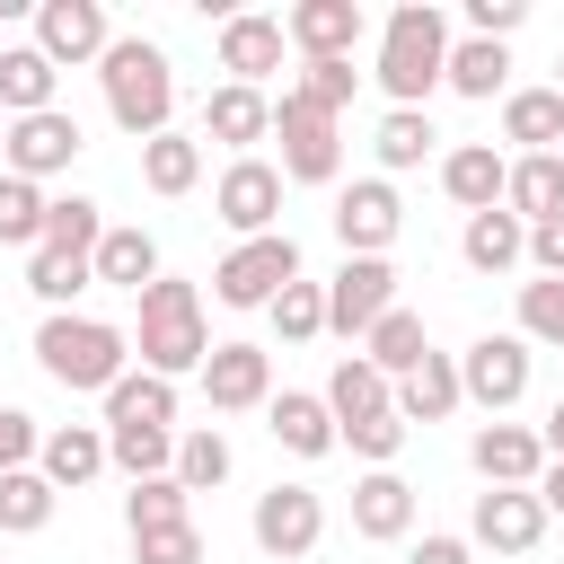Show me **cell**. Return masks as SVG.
<instances>
[{
	"label": "cell",
	"mask_w": 564,
	"mask_h": 564,
	"mask_svg": "<svg viewBox=\"0 0 564 564\" xmlns=\"http://www.w3.org/2000/svg\"><path fill=\"white\" fill-rule=\"evenodd\" d=\"M449 18L432 9V0H397L388 9V26H379V88H388V106H414V115H432V88L449 79Z\"/></svg>",
	"instance_id": "obj_1"
},
{
	"label": "cell",
	"mask_w": 564,
	"mask_h": 564,
	"mask_svg": "<svg viewBox=\"0 0 564 564\" xmlns=\"http://www.w3.org/2000/svg\"><path fill=\"white\" fill-rule=\"evenodd\" d=\"M97 79H106V115H115V132H132V141L176 132V62H167V44H150V35H115L106 62H97Z\"/></svg>",
	"instance_id": "obj_2"
},
{
	"label": "cell",
	"mask_w": 564,
	"mask_h": 564,
	"mask_svg": "<svg viewBox=\"0 0 564 564\" xmlns=\"http://www.w3.org/2000/svg\"><path fill=\"white\" fill-rule=\"evenodd\" d=\"M35 370L70 397H106L123 370H132V335L115 317H88V308H62L35 326Z\"/></svg>",
	"instance_id": "obj_3"
},
{
	"label": "cell",
	"mask_w": 564,
	"mask_h": 564,
	"mask_svg": "<svg viewBox=\"0 0 564 564\" xmlns=\"http://www.w3.org/2000/svg\"><path fill=\"white\" fill-rule=\"evenodd\" d=\"M132 352H141V370H159V379H203V361H212V326H203V291H194L185 273H159V282L141 291Z\"/></svg>",
	"instance_id": "obj_4"
},
{
	"label": "cell",
	"mask_w": 564,
	"mask_h": 564,
	"mask_svg": "<svg viewBox=\"0 0 564 564\" xmlns=\"http://www.w3.org/2000/svg\"><path fill=\"white\" fill-rule=\"evenodd\" d=\"M273 141H282V176L291 185H344V123L326 106H308L300 88L273 97Z\"/></svg>",
	"instance_id": "obj_5"
},
{
	"label": "cell",
	"mask_w": 564,
	"mask_h": 564,
	"mask_svg": "<svg viewBox=\"0 0 564 564\" xmlns=\"http://www.w3.org/2000/svg\"><path fill=\"white\" fill-rule=\"evenodd\" d=\"M291 282H300V238L273 229V238H238V247L220 256L212 300H220V308H273Z\"/></svg>",
	"instance_id": "obj_6"
},
{
	"label": "cell",
	"mask_w": 564,
	"mask_h": 564,
	"mask_svg": "<svg viewBox=\"0 0 564 564\" xmlns=\"http://www.w3.org/2000/svg\"><path fill=\"white\" fill-rule=\"evenodd\" d=\"M79 150H88L79 115H70V106H44V115H18V123H9V141H0V176L44 185V176H62Z\"/></svg>",
	"instance_id": "obj_7"
},
{
	"label": "cell",
	"mask_w": 564,
	"mask_h": 564,
	"mask_svg": "<svg viewBox=\"0 0 564 564\" xmlns=\"http://www.w3.org/2000/svg\"><path fill=\"white\" fill-rule=\"evenodd\" d=\"M247 538H256L273 564H300V555H317V538H326V502H317L308 485H264L256 511H247Z\"/></svg>",
	"instance_id": "obj_8"
},
{
	"label": "cell",
	"mask_w": 564,
	"mask_h": 564,
	"mask_svg": "<svg viewBox=\"0 0 564 564\" xmlns=\"http://www.w3.org/2000/svg\"><path fill=\"white\" fill-rule=\"evenodd\" d=\"M26 44H35L53 70H88V62H106V44H115V18H106V0H44Z\"/></svg>",
	"instance_id": "obj_9"
},
{
	"label": "cell",
	"mask_w": 564,
	"mask_h": 564,
	"mask_svg": "<svg viewBox=\"0 0 564 564\" xmlns=\"http://www.w3.org/2000/svg\"><path fill=\"white\" fill-rule=\"evenodd\" d=\"M397 308V264L388 256H344L326 273V335H370Z\"/></svg>",
	"instance_id": "obj_10"
},
{
	"label": "cell",
	"mask_w": 564,
	"mask_h": 564,
	"mask_svg": "<svg viewBox=\"0 0 564 564\" xmlns=\"http://www.w3.org/2000/svg\"><path fill=\"white\" fill-rule=\"evenodd\" d=\"M529 361H538V352H529L520 335H476V344L458 352V388H467V405H485V414L502 423V414L529 397Z\"/></svg>",
	"instance_id": "obj_11"
},
{
	"label": "cell",
	"mask_w": 564,
	"mask_h": 564,
	"mask_svg": "<svg viewBox=\"0 0 564 564\" xmlns=\"http://www.w3.org/2000/svg\"><path fill=\"white\" fill-rule=\"evenodd\" d=\"M282 185H291V176H282L273 159H229L220 185H212V212H220L238 238H273V229H282Z\"/></svg>",
	"instance_id": "obj_12"
},
{
	"label": "cell",
	"mask_w": 564,
	"mask_h": 564,
	"mask_svg": "<svg viewBox=\"0 0 564 564\" xmlns=\"http://www.w3.org/2000/svg\"><path fill=\"white\" fill-rule=\"evenodd\" d=\"M335 238H344V256H388L397 247V229H405V203H397V185L388 176H352V185H335Z\"/></svg>",
	"instance_id": "obj_13"
},
{
	"label": "cell",
	"mask_w": 564,
	"mask_h": 564,
	"mask_svg": "<svg viewBox=\"0 0 564 564\" xmlns=\"http://www.w3.org/2000/svg\"><path fill=\"white\" fill-rule=\"evenodd\" d=\"M546 538V502H538V485H485L476 494V511H467V546H485V555H529Z\"/></svg>",
	"instance_id": "obj_14"
},
{
	"label": "cell",
	"mask_w": 564,
	"mask_h": 564,
	"mask_svg": "<svg viewBox=\"0 0 564 564\" xmlns=\"http://www.w3.org/2000/svg\"><path fill=\"white\" fill-rule=\"evenodd\" d=\"M361 26H370L361 0H291V9H282V35H291L300 62H352Z\"/></svg>",
	"instance_id": "obj_15"
},
{
	"label": "cell",
	"mask_w": 564,
	"mask_h": 564,
	"mask_svg": "<svg viewBox=\"0 0 564 564\" xmlns=\"http://www.w3.org/2000/svg\"><path fill=\"white\" fill-rule=\"evenodd\" d=\"M203 397H212V414H256V405H273V352H264V344H212Z\"/></svg>",
	"instance_id": "obj_16"
},
{
	"label": "cell",
	"mask_w": 564,
	"mask_h": 564,
	"mask_svg": "<svg viewBox=\"0 0 564 564\" xmlns=\"http://www.w3.org/2000/svg\"><path fill=\"white\" fill-rule=\"evenodd\" d=\"M282 53H291L282 18H264V9H229V18H220V70H229L238 88H264V79L282 70Z\"/></svg>",
	"instance_id": "obj_17"
},
{
	"label": "cell",
	"mask_w": 564,
	"mask_h": 564,
	"mask_svg": "<svg viewBox=\"0 0 564 564\" xmlns=\"http://www.w3.org/2000/svg\"><path fill=\"white\" fill-rule=\"evenodd\" d=\"M467 467H476L485 485H538V476H546V441H538L529 423H476V432H467Z\"/></svg>",
	"instance_id": "obj_18"
},
{
	"label": "cell",
	"mask_w": 564,
	"mask_h": 564,
	"mask_svg": "<svg viewBox=\"0 0 564 564\" xmlns=\"http://www.w3.org/2000/svg\"><path fill=\"white\" fill-rule=\"evenodd\" d=\"M203 141H220V150L256 159V141H273V97H264V88H238V79H220V88L203 97Z\"/></svg>",
	"instance_id": "obj_19"
},
{
	"label": "cell",
	"mask_w": 564,
	"mask_h": 564,
	"mask_svg": "<svg viewBox=\"0 0 564 564\" xmlns=\"http://www.w3.org/2000/svg\"><path fill=\"white\" fill-rule=\"evenodd\" d=\"M264 432H273L291 458H326V449H344V432H335V414H326V397H317V388H273Z\"/></svg>",
	"instance_id": "obj_20"
},
{
	"label": "cell",
	"mask_w": 564,
	"mask_h": 564,
	"mask_svg": "<svg viewBox=\"0 0 564 564\" xmlns=\"http://www.w3.org/2000/svg\"><path fill=\"white\" fill-rule=\"evenodd\" d=\"M35 467H44V485L53 494H79V485H97L115 458H106V423H53L44 432V449H35Z\"/></svg>",
	"instance_id": "obj_21"
},
{
	"label": "cell",
	"mask_w": 564,
	"mask_h": 564,
	"mask_svg": "<svg viewBox=\"0 0 564 564\" xmlns=\"http://www.w3.org/2000/svg\"><path fill=\"white\" fill-rule=\"evenodd\" d=\"M352 538H370V546L414 538V485H405L397 467H370V476L352 485Z\"/></svg>",
	"instance_id": "obj_22"
},
{
	"label": "cell",
	"mask_w": 564,
	"mask_h": 564,
	"mask_svg": "<svg viewBox=\"0 0 564 564\" xmlns=\"http://www.w3.org/2000/svg\"><path fill=\"white\" fill-rule=\"evenodd\" d=\"M502 185H511V159H502L494 141H458V150H441V194H449L458 212H494Z\"/></svg>",
	"instance_id": "obj_23"
},
{
	"label": "cell",
	"mask_w": 564,
	"mask_h": 564,
	"mask_svg": "<svg viewBox=\"0 0 564 564\" xmlns=\"http://www.w3.org/2000/svg\"><path fill=\"white\" fill-rule=\"evenodd\" d=\"M317 397H326L335 432H352V423H370V414H397V379H388L379 361H361V352H344V361H335V379H326Z\"/></svg>",
	"instance_id": "obj_24"
},
{
	"label": "cell",
	"mask_w": 564,
	"mask_h": 564,
	"mask_svg": "<svg viewBox=\"0 0 564 564\" xmlns=\"http://www.w3.org/2000/svg\"><path fill=\"white\" fill-rule=\"evenodd\" d=\"M467 405V388H458V352H423L405 379H397V414H405V432L414 423H449Z\"/></svg>",
	"instance_id": "obj_25"
},
{
	"label": "cell",
	"mask_w": 564,
	"mask_h": 564,
	"mask_svg": "<svg viewBox=\"0 0 564 564\" xmlns=\"http://www.w3.org/2000/svg\"><path fill=\"white\" fill-rule=\"evenodd\" d=\"M458 256H467V273H511V264H529V220L520 212H467V229H458Z\"/></svg>",
	"instance_id": "obj_26"
},
{
	"label": "cell",
	"mask_w": 564,
	"mask_h": 564,
	"mask_svg": "<svg viewBox=\"0 0 564 564\" xmlns=\"http://www.w3.org/2000/svg\"><path fill=\"white\" fill-rule=\"evenodd\" d=\"M176 432V379H159V370H123L115 388H106V432Z\"/></svg>",
	"instance_id": "obj_27"
},
{
	"label": "cell",
	"mask_w": 564,
	"mask_h": 564,
	"mask_svg": "<svg viewBox=\"0 0 564 564\" xmlns=\"http://www.w3.org/2000/svg\"><path fill=\"white\" fill-rule=\"evenodd\" d=\"M88 264H97V282H115V291H132V300H141V291H150L159 273H167V264H159V238H150L141 220H123V229H106Z\"/></svg>",
	"instance_id": "obj_28"
},
{
	"label": "cell",
	"mask_w": 564,
	"mask_h": 564,
	"mask_svg": "<svg viewBox=\"0 0 564 564\" xmlns=\"http://www.w3.org/2000/svg\"><path fill=\"white\" fill-rule=\"evenodd\" d=\"M141 185H150L159 203H185V194L203 185V132H159V141H141Z\"/></svg>",
	"instance_id": "obj_29"
},
{
	"label": "cell",
	"mask_w": 564,
	"mask_h": 564,
	"mask_svg": "<svg viewBox=\"0 0 564 564\" xmlns=\"http://www.w3.org/2000/svg\"><path fill=\"white\" fill-rule=\"evenodd\" d=\"M441 88H458V97H476V106H494V97H511V44H485V35H458L449 44V79Z\"/></svg>",
	"instance_id": "obj_30"
},
{
	"label": "cell",
	"mask_w": 564,
	"mask_h": 564,
	"mask_svg": "<svg viewBox=\"0 0 564 564\" xmlns=\"http://www.w3.org/2000/svg\"><path fill=\"white\" fill-rule=\"evenodd\" d=\"M502 141H520V159L564 150V97L555 88H511L502 97Z\"/></svg>",
	"instance_id": "obj_31"
},
{
	"label": "cell",
	"mask_w": 564,
	"mask_h": 564,
	"mask_svg": "<svg viewBox=\"0 0 564 564\" xmlns=\"http://www.w3.org/2000/svg\"><path fill=\"white\" fill-rule=\"evenodd\" d=\"M502 212H520L529 229L564 212V150H538V159H511V185H502Z\"/></svg>",
	"instance_id": "obj_32"
},
{
	"label": "cell",
	"mask_w": 564,
	"mask_h": 564,
	"mask_svg": "<svg viewBox=\"0 0 564 564\" xmlns=\"http://www.w3.org/2000/svg\"><path fill=\"white\" fill-rule=\"evenodd\" d=\"M53 88H62V70H53L35 44H9V53H0V115H9V123H18V115H44V106H62Z\"/></svg>",
	"instance_id": "obj_33"
},
{
	"label": "cell",
	"mask_w": 564,
	"mask_h": 564,
	"mask_svg": "<svg viewBox=\"0 0 564 564\" xmlns=\"http://www.w3.org/2000/svg\"><path fill=\"white\" fill-rule=\"evenodd\" d=\"M370 150H379V176H405V167H423V159L441 150V132H432V115L388 106V115H379V132H370Z\"/></svg>",
	"instance_id": "obj_34"
},
{
	"label": "cell",
	"mask_w": 564,
	"mask_h": 564,
	"mask_svg": "<svg viewBox=\"0 0 564 564\" xmlns=\"http://www.w3.org/2000/svg\"><path fill=\"white\" fill-rule=\"evenodd\" d=\"M97 282V264L88 256H53V247H35L26 256V291L44 300V317H62V308H79V291Z\"/></svg>",
	"instance_id": "obj_35"
},
{
	"label": "cell",
	"mask_w": 564,
	"mask_h": 564,
	"mask_svg": "<svg viewBox=\"0 0 564 564\" xmlns=\"http://www.w3.org/2000/svg\"><path fill=\"white\" fill-rule=\"evenodd\" d=\"M423 352H432V335H423V317H414V308H388V317L361 335V361H379L388 379H405Z\"/></svg>",
	"instance_id": "obj_36"
},
{
	"label": "cell",
	"mask_w": 564,
	"mask_h": 564,
	"mask_svg": "<svg viewBox=\"0 0 564 564\" xmlns=\"http://www.w3.org/2000/svg\"><path fill=\"white\" fill-rule=\"evenodd\" d=\"M53 485H44V467H9L0 476V529L9 538H35V529H53Z\"/></svg>",
	"instance_id": "obj_37"
},
{
	"label": "cell",
	"mask_w": 564,
	"mask_h": 564,
	"mask_svg": "<svg viewBox=\"0 0 564 564\" xmlns=\"http://www.w3.org/2000/svg\"><path fill=\"white\" fill-rule=\"evenodd\" d=\"M106 229H115V220H106L88 194H53V212H44V247H53V256H97Z\"/></svg>",
	"instance_id": "obj_38"
},
{
	"label": "cell",
	"mask_w": 564,
	"mask_h": 564,
	"mask_svg": "<svg viewBox=\"0 0 564 564\" xmlns=\"http://www.w3.org/2000/svg\"><path fill=\"white\" fill-rule=\"evenodd\" d=\"M529 352H564V282H546V273H529L520 282V326H511Z\"/></svg>",
	"instance_id": "obj_39"
},
{
	"label": "cell",
	"mask_w": 564,
	"mask_h": 564,
	"mask_svg": "<svg viewBox=\"0 0 564 564\" xmlns=\"http://www.w3.org/2000/svg\"><path fill=\"white\" fill-rule=\"evenodd\" d=\"M176 520H194V494L176 485V476H141L132 494H123V529L141 538V529H176Z\"/></svg>",
	"instance_id": "obj_40"
},
{
	"label": "cell",
	"mask_w": 564,
	"mask_h": 564,
	"mask_svg": "<svg viewBox=\"0 0 564 564\" xmlns=\"http://www.w3.org/2000/svg\"><path fill=\"white\" fill-rule=\"evenodd\" d=\"M44 212H53V194L44 185H26V176H0V247H44Z\"/></svg>",
	"instance_id": "obj_41"
},
{
	"label": "cell",
	"mask_w": 564,
	"mask_h": 564,
	"mask_svg": "<svg viewBox=\"0 0 564 564\" xmlns=\"http://www.w3.org/2000/svg\"><path fill=\"white\" fill-rule=\"evenodd\" d=\"M176 485H185V494H212V485H229V441H220V423H203V432H176Z\"/></svg>",
	"instance_id": "obj_42"
},
{
	"label": "cell",
	"mask_w": 564,
	"mask_h": 564,
	"mask_svg": "<svg viewBox=\"0 0 564 564\" xmlns=\"http://www.w3.org/2000/svg\"><path fill=\"white\" fill-rule=\"evenodd\" d=\"M264 317H273V335H282V344H317V335H326V282H308V273H300Z\"/></svg>",
	"instance_id": "obj_43"
},
{
	"label": "cell",
	"mask_w": 564,
	"mask_h": 564,
	"mask_svg": "<svg viewBox=\"0 0 564 564\" xmlns=\"http://www.w3.org/2000/svg\"><path fill=\"white\" fill-rule=\"evenodd\" d=\"M308 106H326L335 123H344V106H352V88H361V70L352 62H300V79H291Z\"/></svg>",
	"instance_id": "obj_44"
},
{
	"label": "cell",
	"mask_w": 564,
	"mask_h": 564,
	"mask_svg": "<svg viewBox=\"0 0 564 564\" xmlns=\"http://www.w3.org/2000/svg\"><path fill=\"white\" fill-rule=\"evenodd\" d=\"M132 564H203V529H194V520L141 529V538H132Z\"/></svg>",
	"instance_id": "obj_45"
},
{
	"label": "cell",
	"mask_w": 564,
	"mask_h": 564,
	"mask_svg": "<svg viewBox=\"0 0 564 564\" xmlns=\"http://www.w3.org/2000/svg\"><path fill=\"white\" fill-rule=\"evenodd\" d=\"M344 449H352V458H370V467H397V449H405V414H370V423H352V432H344Z\"/></svg>",
	"instance_id": "obj_46"
},
{
	"label": "cell",
	"mask_w": 564,
	"mask_h": 564,
	"mask_svg": "<svg viewBox=\"0 0 564 564\" xmlns=\"http://www.w3.org/2000/svg\"><path fill=\"white\" fill-rule=\"evenodd\" d=\"M35 449H44V423L26 405H0V476L9 467H35Z\"/></svg>",
	"instance_id": "obj_47"
},
{
	"label": "cell",
	"mask_w": 564,
	"mask_h": 564,
	"mask_svg": "<svg viewBox=\"0 0 564 564\" xmlns=\"http://www.w3.org/2000/svg\"><path fill=\"white\" fill-rule=\"evenodd\" d=\"M520 18H529V0H467V35H485V44H511Z\"/></svg>",
	"instance_id": "obj_48"
},
{
	"label": "cell",
	"mask_w": 564,
	"mask_h": 564,
	"mask_svg": "<svg viewBox=\"0 0 564 564\" xmlns=\"http://www.w3.org/2000/svg\"><path fill=\"white\" fill-rule=\"evenodd\" d=\"M405 564H476V546H467V529H423L405 546Z\"/></svg>",
	"instance_id": "obj_49"
},
{
	"label": "cell",
	"mask_w": 564,
	"mask_h": 564,
	"mask_svg": "<svg viewBox=\"0 0 564 564\" xmlns=\"http://www.w3.org/2000/svg\"><path fill=\"white\" fill-rule=\"evenodd\" d=\"M529 273H546V282H564V212L529 229Z\"/></svg>",
	"instance_id": "obj_50"
},
{
	"label": "cell",
	"mask_w": 564,
	"mask_h": 564,
	"mask_svg": "<svg viewBox=\"0 0 564 564\" xmlns=\"http://www.w3.org/2000/svg\"><path fill=\"white\" fill-rule=\"evenodd\" d=\"M538 502H546V520H564V458H546V476H538Z\"/></svg>",
	"instance_id": "obj_51"
},
{
	"label": "cell",
	"mask_w": 564,
	"mask_h": 564,
	"mask_svg": "<svg viewBox=\"0 0 564 564\" xmlns=\"http://www.w3.org/2000/svg\"><path fill=\"white\" fill-rule=\"evenodd\" d=\"M538 441H546V458H564V397L546 405V423H538Z\"/></svg>",
	"instance_id": "obj_52"
},
{
	"label": "cell",
	"mask_w": 564,
	"mask_h": 564,
	"mask_svg": "<svg viewBox=\"0 0 564 564\" xmlns=\"http://www.w3.org/2000/svg\"><path fill=\"white\" fill-rule=\"evenodd\" d=\"M0 53H9V0H0Z\"/></svg>",
	"instance_id": "obj_53"
},
{
	"label": "cell",
	"mask_w": 564,
	"mask_h": 564,
	"mask_svg": "<svg viewBox=\"0 0 564 564\" xmlns=\"http://www.w3.org/2000/svg\"><path fill=\"white\" fill-rule=\"evenodd\" d=\"M555 97H564V62H555Z\"/></svg>",
	"instance_id": "obj_54"
},
{
	"label": "cell",
	"mask_w": 564,
	"mask_h": 564,
	"mask_svg": "<svg viewBox=\"0 0 564 564\" xmlns=\"http://www.w3.org/2000/svg\"><path fill=\"white\" fill-rule=\"evenodd\" d=\"M0 141H9V115H0Z\"/></svg>",
	"instance_id": "obj_55"
}]
</instances>
